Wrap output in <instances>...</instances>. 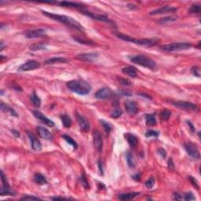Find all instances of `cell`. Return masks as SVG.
I'll list each match as a JSON object with an SVG mask.
<instances>
[{"instance_id":"obj_1","label":"cell","mask_w":201,"mask_h":201,"mask_svg":"<svg viewBox=\"0 0 201 201\" xmlns=\"http://www.w3.org/2000/svg\"><path fill=\"white\" fill-rule=\"evenodd\" d=\"M42 13L43 15H45L47 18H50L52 20L58 21V22L64 24V25L72 28V29H76L79 31H84V28L83 25L80 24V22H78L77 20H75V19H73L72 18L68 17L65 15H59V14H55V13H50V12L45 11V10H42Z\"/></svg>"},{"instance_id":"obj_2","label":"cell","mask_w":201,"mask_h":201,"mask_svg":"<svg viewBox=\"0 0 201 201\" xmlns=\"http://www.w3.org/2000/svg\"><path fill=\"white\" fill-rule=\"evenodd\" d=\"M67 87L80 95L88 94L91 91V86L83 80H70L66 83Z\"/></svg>"},{"instance_id":"obj_3","label":"cell","mask_w":201,"mask_h":201,"mask_svg":"<svg viewBox=\"0 0 201 201\" xmlns=\"http://www.w3.org/2000/svg\"><path fill=\"white\" fill-rule=\"evenodd\" d=\"M115 35L117 36L119 39L126 42H134L135 44L139 45V46H145V47H153L155 45H156L159 42V40L156 39H137L134 38L130 37L129 36H126L125 34L120 33V32H115Z\"/></svg>"},{"instance_id":"obj_4","label":"cell","mask_w":201,"mask_h":201,"mask_svg":"<svg viewBox=\"0 0 201 201\" xmlns=\"http://www.w3.org/2000/svg\"><path fill=\"white\" fill-rule=\"evenodd\" d=\"M129 60L132 63L141 65L142 67L147 68L149 69H154L156 68V62L151 58H148L147 56L144 55H134L129 56Z\"/></svg>"},{"instance_id":"obj_5","label":"cell","mask_w":201,"mask_h":201,"mask_svg":"<svg viewBox=\"0 0 201 201\" xmlns=\"http://www.w3.org/2000/svg\"><path fill=\"white\" fill-rule=\"evenodd\" d=\"M192 47V43L189 42H175L160 47V50L165 52H175V51L186 50Z\"/></svg>"},{"instance_id":"obj_6","label":"cell","mask_w":201,"mask_h":201,"mask_svg":"<svg viewBox=\"0 0 201 201\" xmlns=\"http://www.w3.org/2000/svg\"><path fill=\"white\" fill-rule=\"evenodd\" d=\"M184 148L186 149V153H188L189 156L192 157V159H200V154L199 149L196 144L192 142H188V143L184 144Z\"/></svg>"},{"instance_id":"obj_7","label":"cell","mask_w":201,"mask_h":201,"mask_svg":"<svg viewBox=\"0 0 201 201\" xmlns=\"http://www.w3.org/2000/svg\"><path fill=\"white\" fill-rule=\"evenodd\" d=\"M40 67V63L36 60H29L18 68L19 72H28L35 70Z\"/></svg>"},{"instance_id":"obj_8","label":"cell","mask_w":201,"mask_h":201,"mask_svg":"<svg viewBox=\"0 0 201 201\" xmlns=\"http://www.w3.org/2000/svg\"><path fill=\"white\" fill-rule=\"evenodd\" d=\"M93 142L94 145L96 150L98 153H102V148H103V140L101 133L99 130H95L93 134Z\"/></svg>"},{"instance_id":"obj_9","label":"cell","mask_w":201,"mask_h":201,"mask_svg":"<svg viewBox=\"0 0 201 201\" xmlns=\"http://www.w3.org/2000/svg\"><path fill=\"white\" fill-rule=\"evenodd\" d=\"M172 105L174 106L177 107L181 109H185V110H197L198 107L197 105L192 104L191 102H183V101H178V102H172Z\"/></svg>"},{"instance_id":"obj_10","label":"cell","mask_w":201,"mask_h":201,"mask_svg":"<svg viewBox=\"0 0 201 201\" xmlns=\"http://www.w3.org/2000/svg\"><path fill=\"white\" fill-rule=\"evenodd\" d=\"M113 93L108 87H104V88L100 89L95 94V97L97 99L105 100L109 99L110 97H113Z\"/></svg>"},{"instance_id":"obj_11","label":"cell","mask_w":201,"mask_h":201,"mask_svg":"<svg viewBox=\"0 0 201 201\" xmlns=\"http://www.w3.org/2000/svg\"><path fill=\"white\" fill-rule=\"evenodd\" d=\"M33 115L36 118H37L40 122H42V124H46L47 126H50V127H53V126H55V124L54 122L52 121L51 119H50L49 118H47L46 115H44L42 114L41 112L38 110H34L33 111Z\"/></svg>"},{"instance_id":"obj_12","label":"cell","mask_w":201,"mask_h":201,"mask_svg":"<svg viewBox=\"0 0 201 201\" xmlns=\"http://www.w3.org/2000/svg\"><path fill=\"white\" fill-rule=\"evenodd\" d=\"M98 56H99L98 55V53H96V52H94V53H80V54L76 55L75 58H77L78 60L83 61L92 62L97 59V58H98Z\"/></svg>"},{"instance_id":"obj_13","label":"cell","mask_w":201,"mask_h":201,"mask_svg":"<svg viewBox=\"0 0 201 201\" xmlns=\"http://www.w3.org/2000/svg\"><path fill=\"white\" fill-rule=\"evenodd\" d=\"M45 34H46V30L42 29H39L25 31L24 35L27 39H36V38L43 36Z\"/></svg>"},{"instance_id":"obj_14","label":"cell","mask_w":201,"mask_h":201,"mask_svg":"<svg viewBox=\"0 0 201 201\" xmlns=\"http://www.w3.org/2000/svg\"><path fill=\"white\" fill-rule=\"evenodd\" d=\"M76 119H77V122L79 125H80V129L83 130V131H85V132H87L90 130V123L86 118L83 116V115H80L79 113H76Z\"/></svg>"},{"instance_id":"obj_15","label":"cell","mask_w":201,"mask_h":201,"mask_svg":"<svg viewBox=\"0 0 201 201\" xmlns=\"http://www.w3.org/2000/svg\"><path fill=\"white\" fill-rule=\"evenodd\" d=\"M82 13L85 15L88 16L90 18H93L94 20H100V21H103V22H107V23H113V21L109 19V18L105 15H102V14H97V13H91V12L89 11H84L82 10Z\"/></svg>"},{"instance_id":"obj_16","label":"cell","mask_w":201,"mask_h":201,"mask_svg":"<svg viewBox=\"0 0 201 201\" xmlns=\"http://www.w3.org/2000/svg\"><path fill=\"white\" fill-rule=\"evenodd\" d=\"M177 11V8L174 7H170V6H164L161 7L159 9L155 10L149 13L150 15H157V14H164V13H174Z\"/></svg>"},{"instance_id":"obj_17","label":"cell","mask_w":201,"mask_h":201,"mask_svg":"<svg viewBox=\"0 0 201 201\" xmlns=\"http://www.w3.org/2000/svg\"><path fill=\"white\" fill-rule=\"evenodd\" d=\"M36 130H37L38 134H39L40 137H42V138H43L45 140H48V141L53 140V136L52 134V133L48 129L44 127V126H38L37 128H36Z\"/></svg>"},{"instance_id":"obj_18","label":"cell","mask_w":201,"mask_h":201,"mask_svg":"<svg viewBox=\"0 0 201 201\" xmlns=\"http://www.w3.org/2000/svg\"><path fill=\"white\" fill-rule=\"evenodd\" d=\"M125 108H126L127 113L130 115H136L138 111V107H137L136 102H134V101H130V100L125 102Z\"/></svg>"},{"instance_id":"obj_19","label":"cell","mask_w":201,"mask_h":201,"mask_svg":"<svg viewBox=\"0 0 201 201\" xmlns=\"http://www.w3.org/2000/svg\"><path fill=\"white\" fill-rule=\"evenodd\" d=\"M28 135H29V139L31 142V148H33V150L37 151V152L42 150V144L39 142V140H38L37 137L32 133L28 132Z\"/></svg>"},{"instance_id":"obj_20","label":"cell","mask_w":201,"mask_h":201,"mask_svg":"<svg viewBox=\"0 0 201 201\" xmlns=\"http://www.w3.org/2000/svg\"><path fill=\"white\" fill-rule=\"evenodd\" d=\"M0 108L2 112H5V113H10V115H13V116H15V117H18V115L17 112H16L14 109H13L12 107H10V105H8L7 104H5L4 102H1V105H0Z\"/></svg>"},{"instance_id":"obj_21","label":"cell","mask_w":201,"mask_h":201,"mask_svg":"<svg viewBox=\"0 0 201 201\" xmlns=\"http://www.w3.org/2000/svg\"><path fill=\"white\" fill-rule=\"evenodd\" d=\"M125 138H126L128 144L130 145V148H136V146L137 145V138L135 135L132 134H129L128 133V134H125Z\"/></svg>"},{"instance_id":"obj_22","label":"cell","mask_w":201,"mask_h":201,"mask_svg":"<svg viewBox=\"0 0 201 201\" xmlns=\"http://www.w3.org/2000/svg\"><path fill=\"white\" fill-rule=\"evenodd\" d=\"M140 194L138 192H128V193H122L118 196V198L121 200H130L134 199V197H137Z\"/></svg>"},{"instance_id":"obj_23","label":"cell","mask_w":201,"mask_h":201,"mask_svg":"<svg viewBox=\"0 0 201 201\" xmlns=\"http://www.w3.org/2000/svg\"><path fill=\"white\" fill-rule=\"evenodd\" d=\"M68 60L66 58H62V57H53L52 58L47 60L44 62L45 64H56V63H67Z\"/></svg>"},{"instance_id":"obj_24","label":"cell","mask_w":201,"mask_h":201,"mask_svg":"<svg viewBox=\"0 0 201 201\" xmlns=\"http://www.w3.org/2000/svg\"><path fill=\"white\" fill-rule=\"evenodd\" d=\"M58 4L62 7H69V8H77V9H80L83 8V5L80 3H77V2H58Z\"/></svg>"},{"instance_id":"obj_25","label":"cell","mask_w":201,"mask_h":201,"mask_svg":"<svg viewBox=\"0 0 201 201\" xmlns=\"http://www.w3.org/2000/svg\"><path fill=\"white\" fill-rule=\"evenodd\" d=\"M123 72L130 77L135 78L137 76V69L134 66H127L123 69Z\"/></svg>"},{"instance_id":"obj_26","label":"cell","mask_w":201,"mask_h":201,"mask_svg":"<svg viewBox=\"0 0 201 201\" xmlns=\"http://www.w3.org/2000/svg\"><path fill=\"white\" fill-rule=\"evenodd\" d=\"M146 125L148 126H153L156 124V113L153 114H146L145 115Z\"/></svg>"},{"instance_id":"obj_27","label":"cell","mask_w":201,"mask_h":201,"mask_svg":"<svg viewBox=\"0 0 201 201\" xmlns=\"http://www.w3.org/2000/svg\"><path fill=\"white\" fill-rule=\"evenodd\" d=\"M34 181L35 182L39 185H46L47 184V180L46 178L44 175L40 174V173H37L34 175Z\"/></svg>"},{"instance_id":"obj_28","label":"cell","mask_w":201,"mask_h":201,"mask_svg":"<svg viewBox=\"0 0 201 201\" xmlns=\"http://www.w3.org/2000/svg\"><path fill=\"white\" fill-rule=\"evenodd\" d=\"M126 162H127V165L129 167L134 168L136 166V160H135L134 157L133 156V154L130 152H127L126 154Z\"/></svg>"},{"instance_id":"obj_29","label":"cell","mask_w":201,"mask_h":201,"mask_svg":"<svg viewBox=\"0 0 201 201\" xmlns=\"http://www.w3.org/2000/svg\"><path fill=\"white\" fill-rule=\"evenodd\" d=\"M61 119L63 126L65 128H69L72 124V121L71 118L69 117L67 114H64V115H61Z\"/></svg>"},{"instance_id":"obj_30","label":"cell","mask_w":201,"mask_h":201,"mask_svg":"<svg viewBox=\"0 0 201 201\" xmlns=\"http://www.w3.org/2000/svg\"><path fill=\"white\" fill-rule=\"evenodd\" d=\"M47 49V44L46 43H42V42H39V43H35L32 44L30 47V50L32 51H37V50H43Z\"/></svg>"},{"instance_id":"obj_31","label":"cell","mask_w":201,"mask_h":201,"mask_svg":"<svg viewBox=\"0 0 201 201\" xmlns=\"http://www.w3.org/2000/svg\"><path fill=\"white\" fill-rule=\"evenodd\" d=\"M30 99H31V103L33 104L34 106L36 107V108L40 107V105H41V100H40L39 97L36 95V92H34V93L31 95Z\"/></svg>"},{"instance_id":"obj_32","label":"cell","mask_w":201,"mask_h":201,"mask_svg":"<svg viewBox=\"0 0 201 201\" xmlns=\"http://www.w3.org/2000/svg\"><path fill=\"white\" fill-rule=\"evenodd\" d=\"M62 138H63L64 141H66V142H68L69 145H71L74 148L76 149V148H78V145H77V143H76V142L74 141L73 138H72L70 136H69V135H67V134H63L62 135Z\"/></svg>"},{"instance_id":"obj_33","label":"cell","mask_w":201,"mask_h":201,"mask_svg":"<svg viewBox=\"0 0 201 201\" xmlns=\"http://www.w3.org/2000/svg\"><path fill=\"white\" fill-rule=\"evenodd\" d=\"M178 20L177 16H169V17H166V18H161L159 20V23L160 24H167V23L174 22Z\"/></svg>"},{"instance_id":"obj_34","label":"cell","mask_w":201,"mask_h":201,"mask_svg":"<svg viewBox=\"0 0 201 201\" xmlns=\"http://www.w3.org/2000/svg\"><path fill=\"white\" fill-rule=\"evenodd\" d=\"M171 115V112L168 109H164L162 112H160L159 113V116H160V119L162 120H164V121H167L169 119V118L170 117Z\"/></svg>"},{"instance_id":"obj_35","label":"cell","mask_w":201,"mask_h":201,"mask_svg":"<svg viewBox=\"0 0 201 201\" xmlns=\"http://www.w3.org/2000/svg\"><path fill=\"white\" fill-rule=\"evenodd\" d=\"M80 182L82 184V186H83V188L85 189H90V185H89V181L86 178V176L85 175V173H83L81 176H80Z\"/></svg>"},{"instance_id":"obj_36","label":"cell","mask_w":201,"mask_h":201,"mask_svg":"<svg viewBox=\"0 0 201 201\" xmlns=\"http://www.w3.org/2000/svg\"><path fill=\"white\" fill-rule=\"evenodd\" d=\"M1 178H2V188L5 189H11L9 183H8V181H7V176L4 175V173H3L2 170H1Z\"/></svg>"},{"instance_id":"obj_37","label":"cell","mask_w":201,"mask_h":201,"mask_svg":"<svg viewBox=\"0 0 201 201\" xmlns=\"http://www.w3.org/2000/svg\"><path fill=\"white\" fill-rule=\"evenodd\" d=\"M201 12V7L200 5L198 4H193L190 7L189 10V13H197L199 14Z\"/></svg>"},{"instance_id":"obj_38","label":"cell","mask_w":201,"mask_h":201,"mask_svg":"<svg viewBox=\"0 0 201 201\" xmlns=\"http://www.w3.org/2000/svg\"><path fill=\"white\" fill-rule=\"evenodd\" d=\"M74 40H75L76 42H80V43H82L84 45H94V42L91 41L89 39H84L83 38H78V37H73Z\"/></svg>"},{"instance_id":"obj_39","label":"cell","mask_w":201,"mask_h":201,"mask_svg":"<svg viewBox=\"0 0 201 201\" xmlns=\"http://www.w3.org/2000/svg\"><path fill=\"white\" fill-rule=\"evenodd\" d=\"M122 114H123V112H122L121 109L119 108H115V109L113 110V113H111L110 116L112 118H114V119H117L119 116H121Z\"/></svg>"},{"instance_id":"obj_40","label":"cell","mask_w":201,"mask_h":201,"mask_svg":"<svg viewBox=\"0 0 201 201\" xmlns=\"http://www.w3.org/2000/svg\"><path fill=\"white\" fill-rule=\"evenodd\" d=\"M1 196H16V193L12 189H5L1 188Z\"/></svg>"},{"instance_id":"obj_41","label":"cell","mask_w":201,"mask_h":201,"mask_svg":"<svg viewBox=\"0 0 201 201\" xmlns=\"http://www.w3.org/2000/svg\"><path fill=\"white\" fill-rule=\"evenodd\" d=\"M159 131H156V130H147V132L145 133V137H157L159 136Z\"/></svg>"},{"instance_id":"obj_42","label":"cell","mask_w":201,"mask_h":201,"mask_svg":"<svg viewBox=\"0 0 201 201\" xmlns=\"http://www.w3.org/2000/svg\"><path fill=\"white\" fill-rule=\"evenodd\" d=\"M182 197H183V200H187V201L195 200H196V197H195V196L193 195V193H192V192H186V193H185Z\"/></svg>"},{"instance_id":"obj_43","label":"cell","mask_w":201,"mask_h":201,"mask_svg":"<svg viewBox=\"0 0 201 201\" xmlns=\"http://www.w3.org/2000/svg\"><path fill=\"white\" fill-rule=\"evenodd\" d=\"M101 124H102V126H103V128L105 129V130L106 131L107 133H109L112 130V126H110V124L107 123L106 121H105L103 119H101Z\"/></svg>"},{"instance_id":"obj_44","label":"cell","mask_w":201,"mask_h":201,"mask_svg":"<svg viewBox=\"0 0 201 201\" xmlns=\"http://www.w3.org/2000/svg\"><path fill=\"white\" fill-rule=\"evenodd\" d=\"M145 186L148 189H152L155 185V179L154 178L151 177L145 181Z\"/></svg>"},{"instance_id":"obj_45","label":"cell","mask_w":201,"mask_h":201,"mask_svg":"<svg viewBox=\"0 0 201 201\" xmlns=\"http://www.w3.org/2000/svg\"><path fill=\"white\" fill-rule=\"evenodd\" d=\"M188 178L190 181V182L192 183V186H194L195 188L197 189H199L200 186H199V185H198V181H197V179L195 178L194 177H192V176H189Z\"/></svg>"},{"instance_id":"obj_46","label":"cell","mask_w":201,"mask_h":201,"mask_svg":"<svg viewBox=\"0 0 201 201\" xmlns=\"http://www.w3.org/2000/svg\"><path fill=\"white\" fill-rule=\"evenodd\" d=\"M191 72L192 73V75L197 76V77H200V69L198 67H193L191 69Z\"/></svg>"},{"instance_id":"obj_47","label":"cell","mask_w":201,"mask_h":201,"mask_svg":"<svg viewBox=\"0 0 201 201\" xmlns=\"http://www.w3.org/2000/svg\"><path fill=\"white\" fill-rule=\"evenodd\" d=\"M21 200H41L40 198L36 197H33V196H29V195H27V196H24V197L21 198Z\"/></svg>"},{"instance_id":"obj_48","label":"cell","mask_w":201,"mask_h":201,"mask_svg":"<svg viewBox=\"0 0 201 201\" xmlns=\"http://www.w3.org/2000/svg\"><path fill=\"white\" fill-rule=\"evenodd\" d=\"M97 166H98V169H99V171L101 173V175H104V166H103V163H102V159H99L97 161Z\"/></svg>"},{"instance_id":"obj_49","label":"cell","mask_w":201,"mask_h":201,"mask_svg":"<svg viewBox=\"0 0 201 201\" xmlns=\"http://www.w3.org/2000/svg\"><path fill=\"white\" fill-rule=\"evenodd\" d=\"M175 164H174V161H173V159L172 158H170L169 159V160H168V169H169V170H171V171H173V170H175Z\"/></svg>"},{"instance_id":"obj_50","label":"cell","mask_w":201,"mask_h":201,"mask_svg":"<svg viewBox=\"0 0 201 201\" xmlns=\"http://www.w3.org/2000/svg\"><path fill=\"white\" fill-rule=\"evenodd\" d=\"M157 153L160 155V156H161L163 159H166V156H167V152H166V150L164 148H159L158 151H157Z\"/></svg>"},{"instance_id":"obj_51","label":"cell","mask_w":201,"mask_h":201,"mask_svg":"<svg viewBox=\"0 0 201 201\" xmlns=\"http://www.w3.org/2000/svg\"><path fill=\"white\" fill-rule=\"evenodd\" d=\"M186 124H188L189 128L190 131L192 134H194L196 132V128H195V126H193V124H192V122L189 121V120H186Z\"/></svg>"},{"instance_id":"obj_52","label":"cell","mask_w":201,"mask_h":201,"mask_svg":"<svg viewBox=\"0 0 201 201\" xmlns=\"http://www.w3.org/2000/svg\"><path fill=\"white\" fill-rule=\"evenodd\" d=\"M119 83L124 85V86H130V82L128 80H126V79H124V78H119Z\"/></svg>"},{"instance_id":"obj_53","label":"cell","mask_w":201,"mask_h":201,"mask_svg":"<svg viewBox=\"0 0 201 201\" xmlns=\"http://www.w3.org/2000/svg\"><path fill=\"white\" fill-rule=\"evenodd\" d=\"M173 198H174V200H183L182 195L179 194L178 192H175V193H174V195H173Z\"/></svg>"},{"instance_id":"obj_54","label":"cell","mask_w":201,"mask_h":201,"mask_svg":"<svg viewBox=\"0 0 201 201\" xmlns=\"http://www.w3.org/2000/svg\"><path fill=\"white\" fill-rule=\"evenodd\" d=\"M51 200H71L70 198H65V197H51Z\"/></svg>"},{"instance_id":"obj_55","label":"cell","mask_w":201,"mask_h":201,"mask_svg":"<svg viewBox=\"0 0 201 201\" xmlns=\"http://www.w3.org/2000/svg\"><path fill=\"white\" fill-rule=\"evenodd\" d=\"M120 94H121L122 95H124V96H131V95H132V93H131V92H130V91H120Z\"/></svg>"},{"instance_id":"obj_56","label":"cell","mask_w":201,"mask_h":201,"mask_svg":"<svg viewBox=\"0 0 201 201\" xmlns=\"http://www.w3.org/2000/svg\"><path fill=\"white\" fill-rule=\"evenodd\" d=\"M13 89H15V90H17L18 91H22V89H21V87H20V86H18V85H17L16 83H13Z\"/></svg>"},{"instance_id":"obj_57","label":"cell","mask_w":201,"mask_h":201,"mask_svg":"<svg viewBox=\"0 0 201 201\" xmlns=\"http://www.w3.org/2000/svg\"><path fill=\"white\" fill-rule=\"evenodd\" d=\"M132 178L136 181H140V179H141V175L140 174H137V175H133Z\"/></svg>"},{"instance_id":"obj_58","label":"cell","mask_w":201,"mask_h":201,"mask_svg":"<svg viewBox=\"0 0 201 201\" xmlns=\"http://www.w3.org/2000/svg\"><path fill=\"white\" fill-rule=\"evenodd\" d=\"M12 133H13V134H15L16 137H20V134H19V132H18V131H17V130H12Z\"/></svg>"},{"instance_id":"obj_59","label":"cell","mask_w":201,"mask_h":201,"mask_svg":"<svg viewBox=\"0 0 201 201\" xmlns=\"http://www.w3.org/2000/svg\"><path fill=\"white\" fill-rule=\"evenodd\" d=\"M0 46H1L0 50H3V48H4V47H5L4 43H3V42H2V41H1V42H0Z\"/></svg>"},{"instance_id":"obj_60","label":"cell","mask_w":201,"mask_h":201,"mask_svg":"<svg viewBox=\"0 0 201 201\" xmlns=\"http://www.w3.org/2000/svg\"><path fill=\"white\" fill-rule=\"evenodd\" d=\"M140 95H142V96H143V97H148V98H149V99H152V97H151L150 96H147V95H146L145 94H140Z\"/></svg>"}]
</instances>
